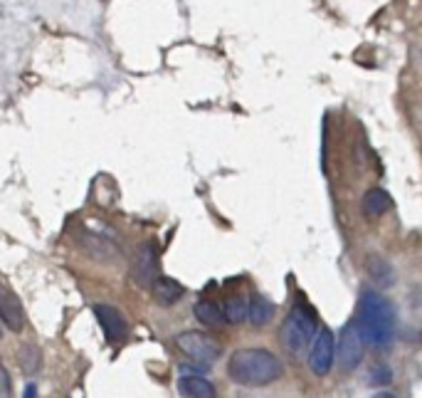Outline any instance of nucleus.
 Listing matches in <instances>:
<instances>
[{
	"mask_svg": "<svg viewBox=\"0 0 422 398\" xmlns=\"http://www.w3.org/2000/svg\"><path fill=\"white\" fill-rule=\"evenodd\" d=\"M281 374H284V364L270 349L247 346V349L233 351L227 359V376L237 386H270L281 379Z\"/></svg>",
	"mask_w": 422,
	"mask_h": 398,
	"instance_id": "f257e3e1",
	"label": "nucleus"
},
{
	"mask_svg": "<svg viewBox=\"0 0 422 398\" xmlns=\"http://www.w3.org/2000/svg\"><path fill=\"white\" fill-rule=\"evenodd\" d=\"M358 324H361L366 342L373 349H390L395 342V309L390 300H386L375 289H363Z\"/></svg>",
	"mask_w": 422,
	"mask_h": 398,
	"instance_id": "f03ea898",
	"label": "nucleus"
},
{
	"mask_svg": "<svg viewBox=\"0 0 422 398\" xmlns=\"http://www.w3.org/2000/svg\"><path fill=\"white\" fill-rule=\"evenodd\" d=\"M316 314L306 305H294L289 309L284 327H281V344L292 356H304L306 349H312V342L316 337Z\"/></svg>",
	"mask_w": 422,
	"mask_h": 398,
	"instance_id": "7ed1b4c3",
	"label": "nucleus"
},
{
	"mask_svg": "<svg viewBox=\"0 0 422 398\" xmlns=\"http://www.w3.org/2000/svg\"><path fill=\"white\" fill-rule=\"evenodd\" d=\"M176 346L196 364H215L222 356L220 342L213 339L210 334H205V331L196 329L180 331L176 337Z\"/></svg>",
	"mask_w": 422,
	"mask_h": 398,
	"instance_id": "20e7f679",
	"label": "nucleus"
},
{
	"mask_svg": "<svg viewBox=\"0 0 422 398\" xmlns=\"http://www.w3.org/2000/svg\"><path fill=\"white\" fill-rule=\"evenodd\" d=\"M363 346H366V337H363L361 324H358V319H351L349 324L343 327L341 339H338V346H336V359L341 371L351 374V371H355V368L361 366Z\"/></svg>",
	"mask_w": 422,
	"mask_h": 398,
	"instance_id": "39448f33",
	"label": "nucleus"
},
{
	"mask_svg": "<svg viewBox=\"0 0 422 398\" xmlns=\"http://www.w3.org/2000/svg\"><path fill=\"white\" fill-rule=\"evenodd\" d=\"M333 362H336V339L329 327H321L309 349V368L314 371V376L324 379L333 368Z\"/></svg>",
	"mask_w": 422,
	"mask_h": 398,
	"instance_id": "423d86ee",
	"label": "nucleus"
},
{
	"mask_svg": "<svg viewBox=\"0 0 422 398\" xmlns=\"http://www.w3.org/2000/svg\"><path fill=\"white\" fill-rule=\"evenodd\" d=\"M80 247L86 258L94 260V263H99V265H114L121 260V250H119V245L102 233H92V230L82 233Z\"/></svg>",
	"mask_w": 422,
	"mask_h": 398,
	"instance_id": "0eeeda50",
	"label": "nucleus"
},
{
	"mask_svg": "<svg viewBox=\"0 0 422 398\" xmlns=\"http://www.w3.org/2000/svg\"><path fill=\"white\" fill-rule=\"evenodd\" d=\"M159 277V250L153 243H143V245L136 250V255L131 258V280L139 285V287H148L156 282Z\"/></svg>",
	"mask_w": 422,
	"mask_h": 398,
	"instance_id": "6e6552de",
	"label": "nucleus"
},
{
	"mask_svg": "<svg viewBox=\"0 0 422 398\" xmlns=\"http://www.w3.org/2000/svg\"><path fill=\"white\" fill-rule=\"evenodd\" d=\"M94 317H97L99 327L104 331V337L109 344H121L129 337V322L111 305H94Z\"/></svg>",
	"mask_w": 422,
	"mask_h": 398,
	"instance_id": "1a4fd4ad",
	"label": "nucleus"
},
{
	"mask_svg": "<svg viewBox=\"0 0 422 398\" xmlns=\"http://www.w3.org/2000/svg\"><path fill=\"white\" fill-rule=\"evenodd\" d=\"M25 319L27 317H25V309L20 305L18 294L0 280V324L10 329L12 334H20L25 329V324H27Z\"/></svg>",
	"mask_w": 422,
	"mask_h": 398,
	"instance_id": "9d476101",
	"label": "nucleus"
},
{
	"mask_svg": "<svg viewBox=\"0 0 422 398\" xmlns=\"http://www.w3.org/2000/svg\"><path fill=\"white\" fill-rule=\"evenodd\" d=\"M151 294H153V300H156V305L173 307V305H178V302L183 300L185 287L178 280H173V277L159 275L156 277V282L151 285Z\"/></svg>",
	"mask_w": 422,
	"mask_h": 398,
	"instance_id": "9b49d317",
	"label": "nucleus"
},
{
	"mask_svg": "<svg viewBox=\"0 0 422 398\" xmlns=\"http://www.w3.org/2000/svg\"><path fill=\"white\" fill-rule=\"evenodd\" d=\"M178 391L185 398H218V388L202 376H180L178 379Z\"/></svg>",
	"mask_w": 422,
	"mask_h": 398,
	"instance_id": "f8f14e48",
	"label": "nucleus"
},
{
	"mask_svg": "<svg viewBox=\"0 0 422 398\" xmlns=\"http://www.w3.org/2000/svg\"><path fill=\"white\" fill-rule=\"evenodd\" d=\"M361 206H363V213H366L368 218H380V215L388 213V210L392 208V198L388 190L371 188V190H366Z\"/></svg>",
	"mask_w": 422,
	"mask_h": 398,
	"instance_id": "ddd939ff",
	"label": "nucleus"
},
{
	"mask_svg": "<svg viewBox=\"0 0 422 398\" xmlns=\"http://www.w3.org/2000/svg\"><path fill=\"white\" fill-rule=\"evenodd\" d=\"M274 302L267 300V297H262V294H257V297H252L250 300V314H247V319H250V324L255 327V329H262V327H267L274 319Z\"/></svg>",
	"mask_w": 422,
	"mask_h": 398,
	"instance_id": "4468645a",
	"label": "nucleus"
},
{
	"mask_svg": "<svg viewBox=\"0 0 422 398\" xmlns=\"http://www.w3.org/2000/svg\"><path fill=\"white\" fill-rule=\"evenodd\" d=\"M193 314H196V319L200 322V324L210 327V329H220V327H225V312H222L220 307L215 305V302L210 300H200L196 307H193Z\"/></svg>",
	"mask_w": 422,
	"mask_h": 398,
	"instance_id": "2eb2a0df",
	"label": "nucleus"
},
{
	"mask_svg": "<svg viewBox=\"0 0 422 398\" xmlns=\"http://www.w3.org/2000/svg\"><path fill=\"white\" fill-rule=\"evenodd\" d=\"M18 364L25 376H35L43 368V351L37 344H23L18 349Z\"/></svg>",
	"mask_w": 422,
	"mask_h": 398,
	"instance_id": "dca6fc26",
	"label": "nucleus"
},
{
	"mask_svg": "<svg viewBox=\"0 0 422 398\" xmlns=\"http://www.w3.org/2000/svg\"><path fill=\"white\" fill-rule=\"evenodd\" d=\"M225 319L227 324H242L247 319V314H250V300L247 297H242V294H235V297H230V300L225 302Z\"/></svg>",
	"mask_w": 422,
	"mask_h": 398,
	"instance_id": "f3484780",
	"label": "nucleus"
},
{
	"mask_svg": "<svg viewBox=\"0 0 422 398\" xmlns=\"http://www.w3.org/2000/svg\"><path fill=\"white\" fill-rule=\"evenodd\" d=\"M368 275L373 277L378 285H386V287H390L392 285V267L386 263V260H380V258L368 260Z\"/></svg>",
	"mask_w": 422,
	"mask_h": 398,
	"instance_id": "a211bd4d",
	"label": "nucleus"
},
{
	"mask_svg": "<svg viewBox=\"0 0 422 398\" xmlns=\"http://www.w3.org/2000/svg\"><path fill=\"white\" fill-rule=\"evenodd\" d=\"M390 381H392L390 366L378 364V366L371 368V384H373V386H386V384H390Z\"/></svg>",
	"mask_w": 422,
	"mask_h": 398,
	"instance_id": "6ab92c4d",
	"label": "nucleus"
},
{
	"mask_svg": "<svg viewBox=\"0 0 422 398\" xmlns=\"http://www.w3.org/2000/svg\"><path fill=\"white\" fill-rule=\"evenodd\" d=\"M0 398H12V381L3 359H0Z\"/></svg>",
	"mask_w": 422,
	"mask_h": 398,
	"instance_id": "aec40b11",
	"label": "nucleus"
},
{
	"mask_svg": "<svg viewBox=\"0 0 422 398\" xmlns=\"http://www.w3.org/2000/svg\"><path fill=\"white\" fill-rule=\"evenodd\" d=\"M23 398H37V386L35 384H27V386H25Z\"/></svg>",
	"mask_w": 422,
	"mask_h": 398,
	"instance_id": "412c9836",
	"label": "nucleus"
},
{
	"mask_svg": "<svg viewBox=\"0 0 422 398\" xmlns=\"http://www.w3.org/2000/svg\"><path fill=\"white\" fill-rule=\"evenodd\" d=\"M373 398H398V396H392V393H375Z\"/></svg>",
	"mask_w": 422,
	"mask_h": 398,
	"instance_id": "4be33fe9",
	"label": "nucleus"
},
{
	"mask_svg": "<svg viewBox=\"0 0 422 398\" xmlns=\"http://www.w3.org/2000/svg\"><path fill=\"white\" fill-rule=\"evenodd\" d=\"M0 339H3V324H0Z\"/></svg>",
	"mask_w": 422,
	"mask_h": 398,
	"instance_id": "5701e85b",
	"label": "nucleus"
},
{
	"mask_svg": "<svg viewBox=\"0 0 422 398\" xmlns=\"http://www.w3.org/2000/svg\"><path fill=\"white\" fill-rule=\"evenodd\" d=\"M420 337H422V334H420Z\"/></svg>",
	"mask_w": 422,
	"mask_h": 398,
	"instance_id": "b1692460",
	"label": "nucleus"
}]
</instances>
